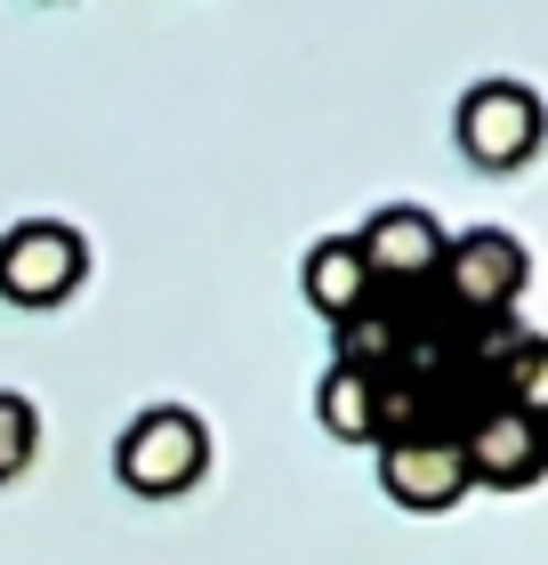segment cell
Returning <instances> with one entry per match:
<instances>
[{"mask_svg":"<svg viewBox=\"0 0 548 565\" xmlns=\"http://www.w3.org/2000/svg\"><path fill=\"white\" fill-rule=\"evenodd\" d=\"M114 477L138 501L194 493V484L211 477V428H202V413H186V404H146L114 445Z\"/></svg>","mask_w":548,"mask_h":565,"instance_id":"cell-1","label":"cell"},{"mask_svg":"<svg viewBox=\"0 0 548 565\" xmlns=\"http://www.w3.org/2000/svg\"><path fill=\"white\" fill-rule=\"evenodd\" d=\"M540 130H548V114H540V89H533V82H508V73L476 82V89L460 97V114H452L460 162H468V170H484V178H508V170H525L533 153H540Z\"/></svg>","mask_w":548,"mask_h":565,"instance_id":"cell-2","label":"cell"},{"mask_svg":"<svg viewBox=\"0 0 548 565\" xmlns=\"http://www.w3.org/2000/svg\"><path fill=\"white\" fill-rule=\"evenodd\" d=\"M533 282V259L508 226H468V235L443 243V267H436V299L452 307L460 323H492V316H516Z\"/></svg>","mask_w":548,"mask_h":565,"instance_id":"cell-3","label":"cell"},{"mask_svg":"<svg viewBox=\"0 0 548 565\" xmlns=\"http://www.w3.org/2000/svg\"><path fill=\"white\" fill-rule=\"evenodd\" d=\"M89 282V243L65 218H17L0 235V299L24 316H49Z\"/></svg>","mask_w":548,"mask_h":565,"instance_id":"cell-4","label":"cell"},{"mask_svg":"<svg viewBox=\"0 0 548 565\" xmlns=\"http://www.w3.org/2000/svg\"><path fill=\"white\" fill-rule=\"evenodd\" d=\"M460 460H468V484L525 493V484L548 477V420L540 413H508V404H484V413L460 428Z\"/></svg>","mask_w":548,"mask_h":565,"instance_id":"cell-5","label":"cell"},{"mask_svg":"<svg viewBox=\"0 0 548 565\" xmlns=\"http://www.w3.org/2000/svg\"><path fill=\"white\" fill-rule=\"evenodd\" d=\"M443 243L452 235H443L436 211H420V202H387V211H372L363 235H355V250H363V267H372L379 291H428L436 267H443Z\"/></svg>","mask_w":548,"mask_h":565,"instance_id":"cell-6","label":"cell"},{"mask_svg":"<svg viewBox=\"0 0 548 565\" xmlns=\"http://www.w3.org/2000/svg\"><path fill=\"white\" fill-rule=\"evenodd\" d=\"M379 493L411 509V518H436V509L468 501V460H460V436H404V445L379 452Z\"/></svg>","mask_w":548,"mask_h":565,"instance_id":"cell-7","label":"cell"},{"mask_svg":"<svg viewBox=\"0 0 548 565\" xmlns=\"http://www.w3.org/2000/svg\"><path fill=\"white\" fill-rule=\"evenodd\" d=\"M411 331H420V291H372V299L355 307V316H339V323H331V364L387 380V372H404Z\"/></svg>","mask_w":548,"mask_h":565,"instance_id":"cell-8","label":"cell"},{"mask_svg":"<svg viewBox=\"0 0 548 565\" xmlns=\"http://www.w3.org/2000/svg\"><path fill=\"white\" fill-rule=\"evenodd\" d=\"M299 291H307V307H315L323 323H339V316H355L379 282H372V267H363L355 235H323V243L299 259Z\"/></svg>","mask_w":548,"mask_h":565,"instance_id":"cell-9","label":"cell"},{"mask_svg":"<svg viewBox=\"0 0 548 565\" xmlns=\"http://www.w3.org/2000/svg\"><path fill=\"white\" fill-rule=\"evenodd\" d=\"M315 420H323V436H339V445H372V428H379V380L331 364L323 388H315Z\"/></svg>","mask_w":548,"mask_h":565,"instance_id":"cell-10","label":"cell"},{"mask_svg":"<svg viewBox=\"0 0 548 565\" xmlns=\"http://www.w3.org/2000/svg\"><path fill=\"white\" fill-rule=\"evenodd\" d=\"M33 452H41V413H33V396L0 388V484L33 469Z\"/></svg>","mask_w":548,"mask_h":565,"instance_id":"cell-11","label":"cell"}]
</instances>
